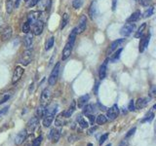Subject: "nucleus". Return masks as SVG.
Segmentation results:
<instances>
[{"label":"nucleus","instance_id":"obj_1","mask_svg":"<svg viewBox=\"0 0 156 146\" xmlns=\"http://www.w3.org/2000/svg\"><path fill=\"white\" fill-rule=\"evenodd\" d=\"M58 110V104L57 103H52L45 107V113H44V118H43V126L45 128L50 127L53 123L54 119H55V115Z\"/></svg>","mask_w":156,"mask_h":146},{"label":"nucleus","instance_id":"obj_2","mask_svg":"<svg viewBox=\"0 0 156 146\" xmlns=\"http://www.w3.org/2000/svg\"><path fill=\"white\" fill-rule=\"evenodd\" d=\"M60 62H57L56 65L54 66L53 70L51 72L50 76H49V79H48V83L50 86H54L56 84V82L58 80V72H60Z\"/></svg>","mask_w":156,"mask_h":146},{"label":"nucleus","instance_id":"obj_3","mask_svg":"<svg viewBox=\"0 0 156 146\" xmlns=\"http://www.w3.org/2000/svg\"><path fill=\"white\" fill-rule=\"evenodd\" d=\"M43 28H44V23L40 19H37L36 22H34L33 23H31L30 26V30H31V33L33 35H40L43 31Z\"/></svg>","mask_w":156,"mask_h":146},{"label":"nucleus","instance_id":"obj_4","mask_svg":"<svg viewBox=\"0 0 156 146\" xmlns=\"http://www.w3.org/2000/svg\"><path fill=\"white\" fill-rule=\"evenodd\" d=\"M31 61H32V52L29 50V49H27V50L24 51L22 54V56L20 57V63L23 64V66H27L31 62Z\"/></svg>","mask_w":156,"mask_h":146},{"label":"nucleus","instance_id":"obj_5","mask_svg":"<svg viewBox=\"0 0 156 146\" xmlns=\"http://www.w3.org/2000/svg\"><path fill=\"white\" fill-rule=\"evenodd\" d=\"M136 28V24L134 23H125L123 26H122V28L120 29V33L122 36L124 37H128L130 36L132 32H133L135 30Z\"/></svg>","mask_w":156,"mask_h":146},{"label":"nucleus","instance_id":"obj_6","mask_svg":"<svg viewBox=\"0 0 156 146\" xmlns=\"http://www.w3.org/2000/svg\"><path fill=\"white\" fill-rule=\"evenodd\" d=\"M119 114V108L117 104H113L110 108L106 112V118L109 121H113L117 118V116Z\"/></svg>","mask_w":156,"mask_h":146},{"label":"nucleus","instance_id":"obj_7","mask_svg":"<svg viewBox=\"0 0 156 146\" xmlns=\"http://www.w3.org/2000/svg\"><path fill=\"white\" fill-rule=\"evenodd\" d=\"M24 69L22 66H16L13 73V77H12V84L15 85L16 83H18L20 81V79L22 78L23 74Z\"/></svg>","mask_w":156,"mask_h":146},{"label":"nucleus","instance_id":"obj_8","mask_svg":"<svg viewBox=\"0 0 156 146\" xmlns=\"http://www.w3.org/2000/svg\"><path fill=\"white\" fill-rule=\"evenodd\" d=\"M124 43H125V39H123V38L117 39V40L113 41V42L110 44L108 51H107V54H108V55H110L112 52H114V51L117 50V49H119V47H121Z\"/></svg>","mask_w":156,"mask_h":146},{"label":"nucleus","instance_id":"obj_9","mask_svg":"<svg viewBox=\"0 0 156 146\" xmlns=\"http://www.w3.org/2000/svg\"><path fill=\"white\" fill-rule=\"evenodd\" d=\"M51 99V91L50 89H44L42 91V94H41V97H40V101H41V105L43 106H46L47 105V102L50 100Z\"/></svg>","mask_w":156,"mask_h":146},{"label":"nucleus","instance_id":"obj_10","mask_svg":"<svg viewBox=\"0 0 156 146\" xmlns=\"http://www.w3.org/2000/svg\"><path fill=\"white\" fill-rule=\"evenodd\" d=\"M51 4H52L51 0H39L38 3H37L38 11H40V12L47 11V10L50 9Z\"/></svg>","mask_w":156,"mask_h":146},{"label":"nucleus","instance_id":"obj_11","mask_svg":"<svg viewBox=\"0 0 156 146\" xmlns=\"http://www.w3.org/2000/svg\"><path fill=\"white\" fill-rule=\"evenodd\" d=\"M72 47H73V44H70L69 42H67L66 44V46L63 48V51H62V61H66L70 57L71 52H72Z\"/></svg>","mask_w":156,"mask_h":146},{"label":"nucleus","instance_id":"obj_12","mask_svg":"<svg viewBox=\"0 0 156 146\" xmlns=\"http://www.w3.org/2000/svg\"><path fill=\"white\" fill-rule=\"evenodd\" d=\"M38 124H39V119L37 118V117H33V118H31L27 122V131H28V133H33V131L35 130Z\"/></svg>","mask_w":156,"mask_h":146},{"label":"nucleus","instance_id":"obj_13","mask_svg":"<svg viewBox=\"0 0 156 146\" xmlns=\"http://www.w3.org/2000/svg\"><path fill=\"white\" fill-rule=\"evenodd\" d=\"M27 130H21L16 135V137H15V143H16L17 145H21L23 142V141L27 139Z\"/></svg>","mask_w":156,"mask_h":146},{"label":"nucleus","instance_id":"obj_14","mask_svg":"<svg viewBox=\"0 0 156 146\" xmlns=\"http://www.w3.org/2000/svg\"><path fill=\"white\" fill-rule=\"evenodd\" d=\"M109 61V58H105L104 62L101 63V65L100 66V70H99V77L101 80H104L105 76H106V69H107V63Z\"/></svg>","mask_w":156,"mask_h":146},{"label":"nucleus","instance_id":"obj_15","mask_svg":"<svg viewBox=\"0 0 156 146\" xmlns=\"http://www.w3.org/2000/svg\"><path fill=\"white\" fill-rule=\"evenodd\" d=\"M41 16V12L40 11H31L30 13H28L27 15V23L30 24V23H33L34 22H36L37 19H39Z\"/></svg>","mask_w":156,"mask_h":146},{"label":"nucleus","instance_id":"obj_16","mask_svg":"<svg viewBox=\"0 0 156 146\" xmlns=\"http://www.w3.org/2000/svg\"><path fill=\"white\" fill-rule=\"evenodd\" d=\"M62 135V130L61 129H52L50 131V138L54 143H57L61 138Z\"/></svg>","mask_w":156,"mask_h":146},{"label":"nucleus","instance_id":"obj_17","mask_svg":"<svg viewBox=\"0 0 156 146\" xmlns=\"http://www.w3.org/2000/svg\"><path fill=\"white\" fill-rule=\"evenodd\" d=\"M151 97H140V99H139L138 100L136 101V105L135 107L136 109H141L144 108V107H145L146 105H147L149 103V100H150Z\"/></svg>","mask_w":156,"mask_h":146},{"label":"nucleus","instance_id":"obj_18","mask_svg":"<svg viewBox=\"0 0 156 146\" xmlns=\"http://www.w3.org/2000/svg\"><path fill=\"white\" fill-rule=\"evenodd\" d=\"M86 26H87V18L86 16H82L79 19V23H78V26L76 27V31H77V34L78 33H82L83 31L86 29Z\"/></svg>","mask_w":156,"mask_h":146},{"label":"nucleus","instance_id":"obj_19","mask_svg":"<svg viewBox=\"0 0 156 146\" xmlns=\"http://www.w3.org/2000/svg\"><path fill=\"white\" fill-rule=\"evenodd\" d=\"M149 40H150V34H147V35H145L144 37L141 38V40L140 42V48H139L140 53L144 52L146 47H147L149 44Z\"/></svg>","mask_w":156,"mask_h":146},{"label":"nucleus","instance_id":"obj_20","mask_svg":"<svg viewBox=\"0 0 156 146\" xmlns=\"http://www.w3.org/2000/svg\"><path fill=\"white\" fill-rule=\"evenodd\" d=\"M75 108H76V102H75V100H72L71 104H70V106L67 108V110H66V111H63V112H62L63 116H65L66 118H69V117L73 114V112L75 111Z\"/></svg>","mask_w":156,"mask_h":146},{"label":"nucleus","instance_id":"obj_21","mask_svg":"<svg viewBox=\"0 0 156 146\" xmlns=\"http://www.w3.org/2000/svg\"><path fill=\"white\" fill-rule=\"evenodd\" d=\"M89 99H90L89 95H84V96H80L77 100V107L78 108H82L83 106L86 105V103L89 101Z\"/></svg>","mask_w":156,"mask_h":146},{"label":"nucleus","instance_id":"obj_22","mask_svg":"<svg viewBox=\"0 0 156 146\" xmlns=\"http://www.w3.org/2000/svg\"><path fill=\"white\" fill-rule=\"evenodd\" d=\"M66 117L63 116V114H62V113H60L58 114L57 117H56V119H55V126H57V127H62V126H65L66 125Z\"/></svg>","mask_w":156,"mask_h":146},{"label":"nucleus","instance_id":"obj_23","mask_svg":"<svg viewBox=\"0 0 156 146\" xmlns=\"http://www.w3.org/2000/svg\"><path fill=\"white\" fill-rule=\"evenodd\" d=\"M97 2L96 1H93L89 7V16L91 19H94L97 16Z\"/></svg>","mask_w":156,"mask_h":146},{"label":"nucleus","instance_id":"obj_24","mask_svg":"<svg viewBox=\"0 0 156 146\" xmlns=\"http://www.w3.org/2000/svg\"><path fill=\"white\" fill-rule=\"evenodd\" d=\"M32 42H33V34L32 33H27L26 37L23 39V44L26 46L27 49H30L31 45H32Z\"/></svg>","mask_w":156,"mask_h":146},{"label":"nucleus","instance_id":"obj_25","mask_svg":"<svg viewBox=\"0 0 156 146\" xmlns=\"http://www.w3.org/2000/svg\"><path fill=\"white\" fill-rule=\"evenodd\" d=\"M11 36H12V28L10 26H6L2 31V35H1L2 40L6 41V40H8V39L11 38Z\"/></svg>","mask_w":156,"mask_h":146},{"label":"nucleus","instance_id":"obj_26","mask_svg":"<svg viewBox=\"0 0 156 146\" xmlns=\"http://www.w3.org/2000/svg\"><path fill=\"white\" fill-rule=\"evenodd\" d=\"M140 16H141L140 12V11H136V12H134L133 14H132L128 19H127V22H128V23H136L140 19Z\"/></svg>","mask_w":156,"mask_h":146},{"label":"nucleus","instance_id":"obj_27","mask_svg":"<svg viewBox=\"0 0 156 146\" xmlns=\"http://www.w3.org/2000/svg\"><path fill=\"white\" fill-rule=\"evenodd\" d=\"M16 0H6V12L8 14H11L15 8Z\"/></svg>","mask_w":156,"mask_h":146},{"label":"nucleus","instance_id":"obj_28","mask_svg":"<svg viewBox=\"0 0 156 146\" xmlns=\"http://www.w3.org/2000/svg\"><path fill=\"white\" fill-rule=\"evenodd\" d=\"M83 108V113L88 115V114H92L95 112V106L93 104H87V105H84L82 107Z\"/></svg>","mask_w":156,"mask_h":146},{"label":"nucleus","instance_id":"obj_29","mask_svg":"<svg viewBox=\"0 0 156 146\" xmlns=\"http://www.w3.org/2000/svg\"><path fill=\"white\" fill-rule=\"evenodd\" d=\"M77 122H78V124H79V126L81 127L82 129H86L89 127V124H88V122L83 118V117L81 115L79 116H77Z\"/></svg>","mask_w":156,"mask_h":146},{"label":"nucleus","instance_id":"obj_30","mask_svg":"<svg viewBox=\"0 0 156 146\" xmlns=\"http://www.w3.org/2000/svg\"><path fill=\"white\" fill-rule=\"evenodd\" d=\"M68 21H69V16H68V14L65 13L62 15V22H61V29L62 30L63 28L66 26V24L68 23Z\"/></svg>","mask_w":156,"mask_h":146},{"label":"nucleus","instance_id":"obj_31","mask_svg":"<svg viewBox=\"0 0 156 146\" xmlns=\"http://www.w3.org/2000/svg\"><path fill=\"white\" fill-rule=\"evenodd\" d=\"M122 50H123L122 48L117 49L116 52L114 53V55H113V56H111V57L109 58V61H110L111 62H115V61H118V60H119V57H120L121 53H122Z\"/></svg>","mask_w":156,"mask_h":146},{"label":"nucleus","instance_id":"obj_32","mask_svg":"<svg viewBox=\"0 0 156 146\" xmlns=\"http://www.w3.org/2000/svg\"><path fill=\"white\" fill-rule=\"evenodd\" d=\"M145 28H146V23H144L141 24V26L139 27L138 31L136 32V34H135V37H136V38H140L141 36H143L144 31L145 30Z\"/></svg>","mask_w":156,"mask_h":146},{"label":"nucleus","instance_id":"obj_33","mask_svg":"<svg viewBox=\"0 0 156 146\" xmlns=\"http://www.w3.org/2000/svg\"><path fill=\"white\" fill-rule=\"evenodd\" d=\"M95 122H97L98 125H104V124H105L106 122H107V118H106L105 115L101 114V115H99V116L97 117V119H96Z\"/></svg>","mask_w":156,"mask_h":146},{"label":"nucleus","instance_id":"obj_34","mask_svg":"<svg viewBox=\"0 0 156 146\" xmlns=\"http://www.w3.org/2000/svg\"><path fill=\"white\" fill-rule=\"evenodd\" d=\"M45 107L46 106H43L40 104V106L38 107V108L36 109V117L38 119L42 118V117L44 116V113H45Z\"/></svg>","mask_w":156,"mask_h":146},{"label":"nucleus","instance_id":"obj_35","mask_svg":"<svg viewBox=\"0 0 156 146\" xmlns=\"http://www.w3.org/2000/svg\"><path fill=\"white\" fill-rule=\"evenodd\" d=\"M76 35H77V31H76V27L72 29V31L69 34V37H68V41L70 44H74V41L76 39Z\"/></svg>","mask_w":156,"mask_h":146},{"label":"nucleus","instance_id":"obj_36","mask_svg":"<svg viewBox=\"0 0 156 146\" xmlns=\"http://www.w3.org/2000/svg\"><path fill=\"white\" fill-rule=\"evenodd\" d=\"M54 42H55V38H54L53 36H51L45 43V50H47V51L50 50V49L54 46Z\"/></svg>","mask_w":156,"mask_h":146},{"label":"nucleus","instance_id":"obj_37","mask_svg":"<svg viewBox=\"0 0 156 146\" xmlns=\"http://www.w3.org/2000/svg\"><path fill=\"white\" fill-rule=\"evenodd\" d=\"M10 97H11V94H9V92H5V94L0 95V104L8 101Z\"/></svg>","mask_w":156,"mask_h":146},{"label":"nucleus","instance_id":"obj_38","mask_svg":"<svg viewBox=\"0 0 156 146\" xmlns=\"http://www.w3.org/2000/svg\"><path fill=\"white\" fill-rule=\"evenodd\" d=\"M154 12V6H150L146 11L144 13V18H149L150 16H152Z\"/></svg>","mask_w":156,"mask_h":146},{"label":"nucleus","instance_id":"obj_39","mask_svg":"<svg viewBox=\"0 0 156 146\" xmlns=\"http://www.w3.org/2000/svg\"><path fill=\"white\" fill-rule=\"evenodd\" d=\"M83 5V0H72V7L74 9H79Z\"/></svg>","mask_w":156,"mask_h":146},{"label":"nucleus","instance_id":"obj_40","mask_svg":"<svg viewBox=\"0 0 156 146\" xmlns=\"http://www.w3.org/2000/svg\"><path fill=\"white\" fill-rule=\"evenodd\" d=\"M22 30H23V33H26V34L29 33V32H30V24H29L27 22V23H24L23 24Z\"/></svg>","mask_w":156,"mask_h":146},{"label":"nucleus","instance_id":"obj_41","mask_svg":"<svg viewBox=\"0 0 156 146\" xmlns=\"http://www.w3.org/2000/svg\"><path fill=\"white\" fill-rule=\"evenodd\" d=\"M42 140H43V137L40 135V136H38V137H36L35 139L33 140V142H32V146H40L41 143H42Z\"/></svg>","mask_w":156,"mask_h":146},{"label":"nucleus","instance_id":"obj_42","mask_svg":"<svg viewBox=\"0 0 156 146\" xmlns=\"http://www.w3.org/2000/svg\"><path fill=\"white\" fill-rule=\"evenodd\" d=\"M128 110L129 111H135L136 110V107H135V101L134 99H131L129 102V105H128Z\"/></svg>","mask_w":156,"mask_h":146},{"label":"nucleus","instance_id":"obj_43","mask_svg":"<svg viewBox=\"0 0 156 146\" xmlns=\"http://www.w3.org/2000/svg\"><path fill=\"white\" fill-rule=\"evenodd\" d=\"M107 137H108V134H102L101 136V138H100V145H101V144H104L105 142V140L107 139Z\"/></svg>","mask_w":156,"mask_h":146},{"label":"nucleus","instance_id":"obj_44","mask_svg":"<svg viewBox=\"0 0 156 146\" xmlns=\"http://www.w3.org/2000/svg\"><path fill=\"white\" fill-rule=\"evenodd\" d=\"M153 118H154V113H149V115L146 116V118L144 119L141 122H143V123L144 122H150L151 120H153Z\"/></svg>","mask_w":156,"mask_h":146},{"label":"nucleus","instance_id":"obj_45","mask_svg":"<svg viewBox=\"0 0 156 146\" xmlns=\"http://www.w3.org/2000/svg\"><path fill=\"white\" fill-rule=\"evenodd\" d=\"M38 1H39V0H30V1H29L28 4H27V7H28V8H32V7H34L35 5H37Z\"/></svg>","mask_w":156,"mask_h":146},{"label":"nucleus","instance_id":"obj_46","mask_svg":"<svg viewBox=\"0 0 156 146\" xmlns=\"http://www.w3.org/2000/svg\"><path fill=\"white\" fill-rule=\"evenodd\" d=\"M87 117H88V119L90 120V123H91V125H94L95 121H96V119H95V116H94V115H92V114H88V115H87Z\"/></svg>","mask_w":156,"mask_h":146},{"label":"nucleus","instance_id":"obj_47","mask_svg":"<svg viewBox=\"0 0 156 146\" xmlns=\"http://www.w3.org/2000/svg\"><path fill=\"white\" fill-rule=\"evenodd\" d=\"M151 0H140V3L143 5V6L146 7V6H148L149 3H150Z\"/></svg>","mask_w":156,"mask_h":146},{"label":"nucleus","instance_id":"obj_48","mask_svg":"<svg viewBox=\"0 0 156 146\" xmlns=\"http://www.w3.org/2000/svg\"><path fill=\"white\" fill-rule=\"evenodd\" d=\"M136 128H133V129H131V130H130L128 131V134H126V138H128L129 136H131L132 134H135V131H136Z\"/></svg>","mask_w":156,"mask_h":146},{"label":"nucleus","instance_id":"obj_49","mask_svg":"<svg viewBox=\"0 0 156 146\" xmlns=\"http://www.w3.org/2000/svg\"><path fill=\"white\" fill-rule=\"evenodd\" d=\"M119 146H128V141H127V138L124 139V140H122L121 143L119 144Z\"/></svg>","mask_w":156,"mask_h":146},{"label":"nucleus","instance_id":"obj_50","mask_svg":"<svg viewBox=\"0 0 156 146\" xmlns=\"http://www.w3.org/2000/svg\"><path fill=\"white\" fill-rule=\"evenodd\" d=\"M155 92H156V88H155V86H153L152 88H151V92H150V94H151V96H155Z\"/></svg>","mask_w":156,"mask_h":146},{"label":"nucleus","instance_id":"obj_51","mask_svg":"<svg viewBox=\"0 0 156 146\" xmlns=\"http://www.w3.org/2000/svg\"><path fill=\"white\" fill-rule=\"evenodd\" d=\"M96 130H97V127H93L92 129H90V130H89V134H93V131H95Z\"/></svg>","mask_w":156,"mask_h":146},{"label":"nucleus","instance_id":"obj_52","mask_svg":"<svg viewBox=\"0 0 156 146\" xmlns=\"http://www.w3.org/2000/svg\"><path fill=\"white\" fill-rule=\"evenodd\" d=\"M99 86H100V83H97V84H96V90H95V92H96V94L98 92V88H99Z\"/></svg>","mask_w":156,"mask_h":146},{"label":"nucleus","instance_id":"obj_53","mask_svg":"<svg viewBox=\"0 0 156 146\" xmlns=\"http://www.w3.org/2000/svg\"><path fill=\"white\" fill-rule=\"evenodd\" d=\"M115 7H116V0H113V5H112V9L115 10Z\"/></svg>","mask_w":156,"mask_h":146},{"label":"nucleus","instance_id":"obj_54","mask_svg":"<svg viewBox=\"0 0 156 146\" xmlns=\"http://www.w3.org/2000/svg\"><path fill=\"white\" fill-rule=\"evenodd\" d=\"M87 146H94V145H93L92 143H88V145Z\"/></svg>","mask_w":156,"mask_h":146},{"label":"nucleus","instance_id":"obj_55","mask_svg":"<svg viewBox=\"0 0 156 146\" xmlns=\"http://www.w3.org/2000/svg\"><path fill=\"white\" fill-rule=\"evenodd\" d=\"M106 146H111V144H110V143H109V144H107V145H106Z\"/></svg>","mask_w":156,"mask_h":146},{"label":"nucleus","instance_id":"obj_56","mask_svg":"<svg viewBox=\"0 0 156 146\" xmlns=\"http://www.w3.org/2000/svg\"><path fill=\"white\" fill-rule=\"evenodd\" d=\"M23 1H24V2H27V1H28V0H23Z\"/></svg>","mask_w":156,"mask_h":146}]
</instances>
